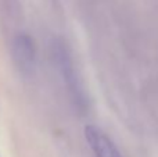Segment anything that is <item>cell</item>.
Listing matches in <instances>:
<instances>
[{"label": "cell", "instance_id": "obj_1", "mask_svg": "<svg viewBox=\"0 0 158 157\" xmlns=\"http://www.w3.org/2000/svg\"><path fill=\"white\" fill-rule=\"evenodd\" d=\"M52 56L54 60L56 68L58 70V74L63 77V81L65 83L67 89H68L71 99L75 102L78 108L86 107V96H85V91L82 88L81 78L78 75V71L74 66V60L71 57L69 49L67 45L64 43L61 39H56L52 45Z\"/></svg>", "mask_w": 158, "mask_h": 157}, {"label": "cell", "instance_id": "obj_2", "mask_svg": "<svg viewBox=\"0 0 158 157\" xmlns=\"http://www.w3.org/2000/svg\"><path fill=\"white\" fill-rule=\"evenodd\" d=\"M13 60L18 71L31 77L36 67V46L32 36L25 32L15 35L13 40Z\"/></svg>", "mask_w": 158, "mask_h": 157}, {"label": "cell", "instance_id": "obj_3", "mask_svg": "<svg viewBox=\"0 0 158 157\" xmlns=\"http://www.w3.org/2000/svg\"><path fill=\"white\" fill-rule=\"evenodd\" d=\"M85 138L94 157H123L111 138L96 125L85 127Z\"/></svg>", "mask_w": 158, "mask_h": 157}]
</instances>
